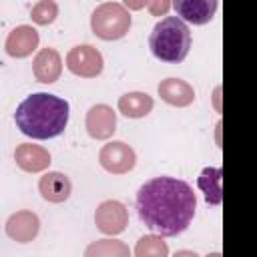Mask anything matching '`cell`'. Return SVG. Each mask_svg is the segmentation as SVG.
Here are the masks:
<instances>
[{
    "label": "cell",
    "mask_w": 257,
    "mask_h": 257,
    "mask_svg": "<svg viewBox=\"0 0 257 257\" xmlns=\"http://www.w3.org/2000/svg\"><path fill=\"white\" fill-rule=\"evenodd\" d=\"M135 207L139 219L155 235L177 237L191 225L197 197L187 181L163 175L141 185Z\"/></svg>",
    "instance_id": "1"
},
{
    "label": "cell",
    "mask_w": 257,
    "mask_h": 257,
    "mask_svg": "<svg viewBox=\"0 0 257 257\" xmlns=\"http://www.w3.org/2000/svg\"><path fill=\"white\" fill-rule=\"evenodd\" d=\"M68 114V100L50 92H34L16 106L14 122L22 135L36 141H46L64 133Z\"/></svg>",
    "instance_id": "2"
},
{
    "label": "cell",
    "mask_w": 257,
    "mask_h": 257,
    "mask_svg": "<svg viewBox=\"0 0 257 257\" xmlns=\"http://www.w3.org/2000/svg\"><path fill=\"white\" fill-rule=\"evenodd\" d=\"M149 48L155 58L167 64H179L187 58L191 48V30L177 16L159 20L149 36Z\"/></svg>",
    "instance_id": "3"
},
{
    "label": "cell",
    "mask_w": 257,
    "mask_h": 257,
    "mask_svg": "<svg viewBox=\"0 0 257 257\" xmlns=\"http://www.w3.org/2000/svg\"><path fill=\"white\" fill-rule=\"evenodd\" d=\"M131 12L120 2H102L90 16V28L100 40H118L131 30Z\"/></svg>",
    "instance_id": "4"
},
{
    "label": "cell",
    "mask_w": 257,
    "mask_h": 257,
    "mask_svg": "<svg viewBox=\"0 0 257 257\" xmlns=\"http://www.w3.org/2000/svg\"><path fill=\"white\" fill-rule=\"evenodd\" d=\"M98 163L110 175H124L135 169L137 153L131 145L122 141H110L98 151Z\"/></svg>",
    "instance_id": "5"
},
{
    "label": "cell",
    "mask_w": 257,
    "mask_h": 257,
    "mask_svg": "<svg viewBox=\"0 0 257 257\" xmlns=\"http://www.w3.org/2000/svg\"><path fill=\"white\" fill-rule=\"evenodd\" d=\"M66 68L80 78H94L102 72V54L90 44H78L66 54Z\"/></svg>",
    "instance_id": "6"
},
{
    "label": "cell",
    "mask_w": 257,
    "mask_h": 257,
    "mask_svg": "<svg viewBox=\"0 0 257 257\" xmlns=\"http://www.w3.org/2000/svg\"><path fill=\"white\" fill-rule=\"evenodd\" d=\"M94 225L104 235H118L128 225V211L120 201H102L94 211Z\"/></svg>",
    "instance_id": "7"
},
{
    "label": "cell",
    "mask_w": 257,
    "mask_h": 257,
    "mask_svg": "<svg viewBox=\"0 0 257 257\" xmlns=\"http://www.w3.org/2000/svg\"><path fill=\"white\" fill-rule=\"evenodd\" d=\"M84 124L94 141H106L116 131V112L108 104H94L88 108Z\"/></svg>",
    "instance_id": "8"
},
{
    "label": "cell",
    "mask_w": 257,
    "mask_h": 257,
    "mask_svg": "<svg viewBox=\"0 0 257 257\" xmlns=\"http://www.w3.org/2000/svg\"><path fill=\"white\" fill-rule=\"evenodd\" d=\"M4 231L16 243H30L36 239V235L40 231V219L36 213L22 209V211H16L8 217Z\"/></svg>",
    "instance_id": "9"
},
{
    "label": "cell",
    "mask_w": 257,
    "mask_h": 257,
    "mask_svg": "<svg viewBox=\"0 0 257 257\" xmlns=\"http://www.w3.org/2000/svg\"><path fill=\"white\" fill-rule=\"evenodd\" d=\"M38 42H40V36L36 28L28 24H20L8 34L4 48H6V54L12 58H26L38 48Z\"/></svg>",
    "instance_id": "10"
},
{
    "label": "cell",
    "mask_w": 257,
    "mask_h": 257,
    "mask_svg": "<svg viewBox=\"0 0 257 257\" xmlns=\"http://www.w3.org/2000/svg\"><path fill=\"white\" fill-rule=\"evenodd\" d=\"M32 72H34V78L42 84H52L60 78L62 74V58L58 54L56 48H40L38 54L34 56V62H32Z\"/></svg>",
    "instance_id": "11"
},
{
    "label": "cell",
    "mask_w": 257,
    "mask_h": 257,
    "mask_svg": "<svg viewBox=\"0 0 257 257\" xmlns=\"http://www.w3.org/2000/svg\"><path fill=\"white\" fill-rule=\"evenodd\" d=\"M177 18L191 24H207L217 10V0H177L171 4Z\"/></svg>",
    "instance_id": "12"
},
{
    "label": "cell",
    "mask_w": 257,
    "mask_h": 257,
    "mask_svg": "<svg viewBox=\"0 0 257 257\" xmlns=\"http://www.w3.org/2000/svg\"><path fill=\"white\" fill-rule=\"evenodd\" d=\"M38 193L48 203H64L72 193V183L64 173L48 171L38 181Z\"/></svg>",
    "instance_id": "13"
},
{
    "label": "cell",
    "mask_w": 257,
    "mask_h": 257,
    "mask_svg": "<svg viewBox=\"0 0 257 257\" xmlns=\"http://www.w3.org/2000/svg\"><path fill=\"white\" fill-rule=\"evenodd\" d=\"M14 161L26 173H40V171L48 169L50 153H48V149H44L40 145L20 143L16 147V151H14Z\"/></svg>",
    "instance_id": "14"
},
{
    "label": "cell",
    "mask_w": 257,
    "mask_h": 257,
    "mask_svg": "<svg viewBox=\"0 0 257 257\" xmlns=\"http://www.w3.org/2000/svg\"><path fill=\"white\" fill-rule=\"evenodd\" d=\"M157 92L167 104L179 106V108L189 106L195 100L193 86L183 78H165V80H161V84L157 86Z\"/></svg>",
    "instance_id": "15"
},
{
    "label": "cell",
    "mask_w": 257,
    "mask_h": 257,
    "mask_svg": "<svg viewBox=\"0 0 257 257\" xmlns=\"http://www.w3.org/2000/svg\"><path fill=\"white\" fill-rule=\"evenodd\" d=\"M155 106V100L147 92H126L118 98V112L126 118H143Z\"/></svg>",
    "instance_id": "16"
},
{
    "label": "cell",
    "mask_w": 257,
    "mask_h": 257,
    "mask_svg": "<svg viewBox=\"0 0 257 257\" xmlns=\"http://www.w3.org/2000/svg\"><path fill=\"white\" fill-rule=\"evenodd\" d=\"M221 181H223V171L219 167H207L201 171L199 179H197V187L203 191L205 201L213 207L221 205L223 201V189H221Z\"/></svg>",
    "instance_id": "17"
},
{
    "label": "cell",
    "mask_w": 257,
    "mask_h": 257,
    "mask_svg": "<svg viewBox=\"0 0 257 257\" xmlns=\"http://www.w3.org/2000/svg\"><path fill=\"white\" fill-rule=\"evenodd\" d=\"M84 257H131V249L118 239H98L86 247Z\"/></svg>",
    "instance_id": "18"
},
{
    "label": "cell",
    "mask_w": 257,
    "mask_h": 257,
    "mask_svg": "<svg viewBox=\"0 0 257 257\" xmlns=\"http://www.w3.org/2000/svg\"><path fill=\"white\" fill-rule=\"evenodd\" d=\"M135 257H169V247L159 235H143L135 245Z\"/></svg>",
    "instance_id": "19"
},
{
    "label": "cell",
    "mask_w": 257,
    "mask_h": 257,
    "mask_svg": "<svg viewBox=\"0 0 257 257\" xmlns=\"http://www.w3.org/2000/svg\"><path fill=\"white\" fill-rule=\"evenodd\" d=\"M56 16H58V4H56L54 0H40V2H36V4L32 6V10H30V18H32V22L38 24V26H48V24H52V22L56 20Z\"/></svg>",
    "instance_id": "20"
},
{
    "label": "cell",
    "mask_w": 257,
    "mask_h": 257,
    "mask_svg": "<svg viewBox=\"0 0 257 257\" xmlns=\"http://www.w3.org/2000/svg\"><path fill=\"white\" fill-rule=\"evenodd\" d=\"M147 8L153 16H165L171 8V2L169 0H153V2H147Z\"/></svg>",
    "instance_id": "21"
},
{
    "label": "cell",
    "mask_w": 257,
    "mask_h": 257,
    "mask_svg": "<svg viewBox=\"0 0 257 257\" xmlns=\"http://www.w3.org/2000/svg\"><path fill=\"white\" fill-rule=\"evenodd\" d=\"M173 257H199V253H195V251H189V249H181V251H177Z\"/></svg>",
    "instance_id": "22"
},
{
    "label": "cell",
    "mask_w": 257,
    "mask_h": 257,
    "mask_svg": "<svg viewBox=\"0 0 257 257\" xmlns=\"http://www.w3.org/2000/svg\"><path fill=\"white\" fill-rule=\"evenodd\" d=\"M207 257H221V253H209Z\"/></svg>",
    "instance_id": "23"
}]
</instances>
